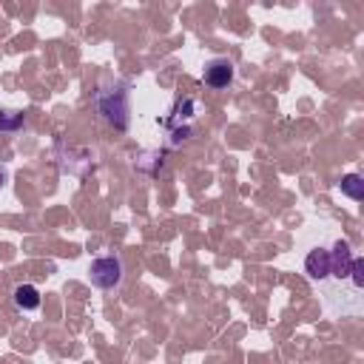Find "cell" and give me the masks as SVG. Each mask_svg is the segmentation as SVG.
<instances>
[{"mask_svg": "<svg viewBox=\"0 0 364 364\" xmlns=\"http://www.w3.org/2000/svg\"><path fill=\"white\" fill-rule=\"evenodd\" d=\"M304 273L313 279V282H324L330 276V250L324 247H316L307 253L304 259Z\"/></svg>", "mask_w": 364, "mask_h": 364, "instance_id": "cell-4", "label": "cell"}, {"mask_svg": "<svg viewBox=\"0 0 364 364\" xmlns=\"http://www.w3.org/2000/svg\"><path fill=\"white\" fill-rule=\"evenodd\" d=\"M97 111L108 125H114L117 131H125L128 128V91H125V85L122 82L102 85L97 91Z\"/></svg>", "mask_w": 364, "mask_h": 364, "instance_id": "cell-1", "label": "cell"}, {"mask_svg": "<svg viewBox=\"0 0 364 364\" xmlns=\"http://www.w3.org/2000/svg\"><path fill=\"white\" fill-rule=\"evenodd\" d=\"M233 74H236V68H233V63H230L228 57H213V60L205 65L202 80H205L208 88H228V85L233 82Z\"/></svg>", "mask_w": 364, "mask_h": 364, "instance_id": "cell-3", "label": "cell"}, {"mask_svg": "<svg viewBox=\"0 0 364 364\" xmlns=\"http://www.w3.org/2000/svg\"><path fill=\"white\" fill-rule=\"evenodd\" d=\"M341 193L350 196L353 202H361L364 199V179L358 173H347L341 176Z\"/></svg>", "mask_w": 364, "mask_h": 364, "instance_id": "cell-6", "label": "cell"}, {"mask_svg": "<svg viewBox=\"0 0 364 364\" xmlns=\"http://www.w3.org/2000/svg\"><path fill=\"white\" fill-rule=\"evenodd\" d=\"M23 125V114L20 111H0V131H17Z\"/></svg>", "mask_w": 364, "mask_h": 364, "instance_id": "cell-7", "label": "cell"}, {"mask_svg": "<svg viewBox=\"0 0 364 364\" xmlns=\"http://www.w3.org/2000/svg\"><path fill=\"white\" fill-rule=\"evenodd\" d=\"M14 304H17V310H37L40 307V290L34 287V284H17L14 287Z\"/></svg>", "mask_w": 364, "mask_h": 364, "instance_id": "cell-5", "label": "cell"}, {"mask_svg": "<svg viewBox=\"0 0 364 364\" xmlns=\"http://www.w3.org/2000/svg\"><path fill=\"white\" fill-rule=\"evenodd\" d=\"M6 179H9V173H6V168H3V165H0V188H3V185H6Z\"/></svg>", "mask_w": 364, "mask_h": 364, "instance_id": "cell-9", "label": "cell"}, {"mask_svg": "<svg viewBox=\"0 0 364 364\" xmlns=\"http://www.w3.org/2000/svg\"><path fill=\"white\" fill-rule=\"evenodd\" d=\"M88 273H91V282L97 287L111 290L122 282V262H119V256H100V259L91 262Z\"/></svg>", "mask_w": 364, "mask_h": 364, "instance_id": "cell-2", "label": "cell"}, {"mask_svg": "<svg viewBox=\"0 0 364 364\" xmlns=\"http://www.w3.org/2000/svg\"><path fill=\"white\" fill-rule=\"evenodd\" d=\"M193 108H196V102H193V100H182V102H176L173 117L168 119V125H171V122H179V119H191V117H193Z\"/></svg>", "mask_w": 364, "mask_h": 364, "instance_id": "cell-8", "label": "cell"}]
</instances>
